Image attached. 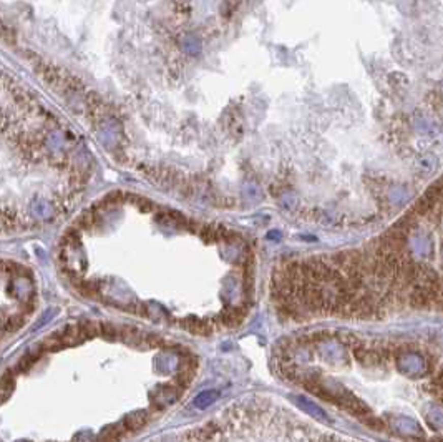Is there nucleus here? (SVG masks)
Wrapping results in <instances>:
<instances>
[{
  "label": "nucleus",
  "mask_w": 443,
  "mask_h": 442,
  "mask_svg": "<svg viewBox=\"0 0 443 442\" xmlns=\"http://www.w3.org/2000/svg\"><path fill=\"white\" fill-rule=\"evenodd\" d=\"M276 296L286 311L309 316L443 311V180L362 248L287 263L276 274Z\"/></svg>",
  "instance_id": "1"
},
{
  "label": "nucleus",
  "mask_w": 443,
  "mask_h": 442,
  "mask_svg": "<svg viewBox=\"0 0 443 442\" xmlns=\"http://www.w3.org/2000/svg\"><path fill=\"white\" fill-rule=\"evenodd\" d=\"M397 366L400 372L407 376H423L428 371L425 357L417 352H402L397 359Z\"/></svg>",
  "instance_id": "2"
},
{
  "label": "nucleus",
  "mask_w": 443,
  "mask_h": 442,
  "mask_svg": "<svg viewBox=\"0 0 443 442\" xmlns=\"http://www.w3.org/2000/svg\"><path fill=\"white\" fill-rule=\"evenodd\" d=\"M390 426L397 434L403 435V437L417 439L423 435L422 427L417 424V421H414L412 418H407V416H395V418H392Z\"/></svg>",
  "instance_id": "3"
},
{
  "label": "nucleus",
  "mask_w": 443,
  "mask_h": 442,
  "mask_svg": "<svg viewBox=\"0 0 443 442\" xmlns=\"http://www.w3.org/2000/svg\"><path fill=\"white\" fill-rule=\"evenodd\" d=\"M60 336V341L63 346H77L80 344L81 341L86 339L83 331H81L80 324H72V326H67L65 329H63L62 333H58Z\"/></svg>",
  "instance_id": "4"
},
{
  "label": "nucleus",
  "mask_w": 443,
  "mask_h": 442,
  "mask_svg": "<svg viewBox=\"0 0 443 442\" xmlns=\"http://www.w3.org/2000/svg\"><path fill=\"white\" fill-rule=\"evenodd\" d=\"M294 401H296L297 406H299V407H301L307 416H312V418L319 419V421H329L327 414H326V410L322 409V407H319L315 402L309 401L307 397H304V396H297Z\"/></svg>",
  "instance_id": "5"
},
{
  "label": "nucleus",
  "mask_w": 443,
  "mask_h": 442,
  "mask_svg": "<svg viewBox=\"0 0 443 442\" xmlns=\"http://www.w3.org/2000/svg\"><path fill=\"white\" fill-rule=\"evenodd\" d=\"M146 422H148L146 410H135V412H130L126 416L123 424L126 429H130V431H138V429L146 426Z\"/></svg>",
  "instance_id": "6"
},
{
  "label": "nucleus",
  "mask_w": 443,
  "mask_h": 442,
  "mask_svg": "<svg viewBox=\"0 0 443 442\" xmlns=\"http://www.w3.org/2000/svg\"><path fill=\"white\" fill-rule=\"evenodd\" d=\"M218 397H219L218 391H204V393H199L194 397L193 404H194V407H198V409H208L213 402L218 401Z\"/></svg>",
  "instance_id": "7"
},
{
  "label": "nucleus",
  "mask_w": 443,
  "mask_h": 442,
  "mask_svg": "<svg viewBox=\"0 0 443 442\" xmlns=\"http://www.w3.org/2000/svg\"><path fill=\"white\" fill-rule=\"evenodd\" d=\"M427 421H428V424L435 429L443 427V407H440V406L430 407L428 412H427Z\"/></svg>",
  "instance_id": "8"
},
{
  "label": "nucleus",
  "mask_w": 443,
  "mask_h": 442,
  "mask_svg": "<svg viewBox=\"0 0 443 442\" xmlns=\"http://www.w3.org/2000/svg\"><path fill=\"white\" fill-rule=\"evenodd\" d=\"M120 435H122V429H120V426H110V427H105L103 431H101L97 442H116Z\"/></svg>",
  "instance_id": "9"
},
{
  "label": "nucleus",
  "mask_w": 443,
  "mask_h": 442,
  "mask_svg": "<svg viewBox=\"0 0 443 442\" xmlns=\"http://www.w3.org/2000/svg\"><path fill=\"white\" fill-rule=\"evenodd\" d=\"M78 324L81 327V331H83L85 338H95L101 333V323H98V321L88 319V321H81Z\"/></svg>",
  "instance_id": "10"
},
{
  "label": "nucleus",
  "mask_w": 443,
  "mask_h": 442,
  "mask_svg": "<svg viewBox=\"0 0 443 442\" xmlns=\"http://www.w3.org/2000/svg\"><path fill=\"white\" fill-rule=\"evenodd\" d=\"M103 338L110 339V341H115L120 339V326H115L111 323H101V333Z\"/></svg>",
  "instance_id": "11"
},
{
  "label": "nucleus",
  "mask_w": 443,
  "mask_h": 442,
  "mask_svg": "<svg viewBox=\"0 0 443 442\" xmlns=\"http://www.w3.org/2000/svg\"><path fill=\"white\" fill-rule=\"evenodd\" d=\"M39 354L40 352L39 351H35V352H28L27 356H23L22 359H20V363H18V369L20 371H25V369H28L32 364H34L37 359H39Z\"/></svg>",
  "instance_id": "12"
},
{
  "label": "nucleus",
  "mask_w": 443,
  "mask_h": 442,
  "mask_svg": "<svg viewBox=\"0 0 443 442\" xmlns=\"http://www.w3.org/2000/svg\"><path fill=\"white\" fill-rule=\"evenodd\" d=\"M73 442H95V437H93V434H92V432L83 431V432H80V434L75 435Z\"/></svg>",
  "instance_id": "13"
}]
</instances>
